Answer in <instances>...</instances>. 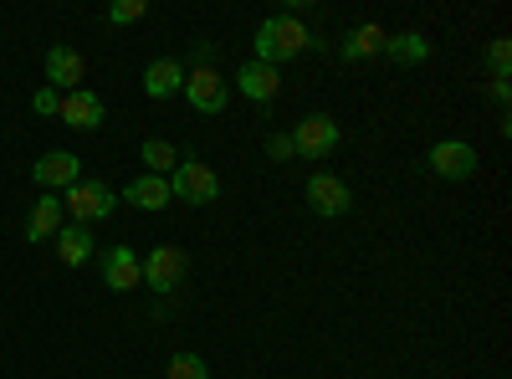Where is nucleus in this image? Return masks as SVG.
<instances>
[{
	"mask_svg": "<svg viewBox=\"0 0 512 379\" xmlns=\"http://www.w3.org/2000/svg\"><path fill=\"white\" fill-rule=\"evenodd\" d=\"M313 47V31L297 21V16H267L256 26V57L251 62H267V67H282L292 57H303Z\"/></svg>",
	"mask_w": 512,
	"mask_h": 379,
	"instance_id": "obj_1",
	"label": "nucleus"
},
{
	"mask_svg": "<svg viewBox=\"0 0 512 379\" xmlns=\"http://www.w3.org/2000/svg\"><path fill=\"white\" fill-rule=\"evenodd\" d=\"M169 195L175 200H185V205H210L221 195V180H216V170H210L205 159H180L175 170H169Z\"/></svg>",
	"mask_w": 512,
	"mask_h": 379,
	"instance_id": "obj_2",
	"label": "nucleus"
},
{
	"mask_svg": "<svg viewBox=\"0 0 512 379\" xmlns=\"http://www.w3.org/2000/svg\"><path fill=\"white\" fill-rule=\"evenodd\" d=\"M113 190L103 185V180H77L72 190H67V200H62V210L72 216V226H93V221H103V216H113Z\"/></svg>",
	"mask_w": 512,
	"mask_h": 379,
	"instance_id": "obj_3",
	"label": "nucleus"
},
{
	"mask_svg": "<svg viewBox=\"0 0 512 379\" xmlns=\"http://www.w3.org/2000/svg\"><path fill=\"white\" fill-rule=\"evenodd\" d=\"M139 272H144V287H154V292H175V287L185 282L190 262H185V251H180L175 241H159L149 257L139 262Z\"/></svg>",
	"mask_w": 512,
	"mask_h": 379,
	"instance_id": "obj_4",
	"label": "nucleus"
},
{
	"mask_svg": "<svg viewBox=\"0 0 512 379\" xmlns=\"http://www.w3.org/2000/svg\"><path fill=\"white\" fill-rule=\"evenodd\" d=\"M180 93L190 98V108H195V113H226V103H231V88L221 82V72H216V67H190Z\"/></svg>",
	"mask_w": 512,
	"mask_h": 379,
	"instance_id": "obj_5",
	"label": "nucleus"
},
{
	"mask_svg": "<svg viewBox=\"0 0 512 379\" xmlns=\"http://www.w3.org/2000/svg\"><path fill=\"white\" fill-rule=\"evenodd\" d=\"M31 180L41 185V195H57V190H72L82 180V159L67 154V149H52L31 164Z\"/></svg>",
	"mask_w": 512,
	"mask_h": 379,
	"instance_id": "obj_6",
	"label": "nucleus"
},
{
	"mask_svg": "<svg viewBox=\"0 0 512 379\" xmlns=\"http://www.w3.org/2000/svg\"><path fill=\"white\" fill-rule=\"evenodd\" d=\"M292 149L297 154H303V159H328L333 149H338V123L328 118V113H313V118H303V123H297V129H292Z\"/></svg>",
	"mask_w": 512,
	"mask_h": 379,
	"instance_id": "obj_7",
	"label": "nucleus"
},
{
	"mask_svg": "<svg viewBox=\"0 0 512 379\" xmlns=\"http://www.w3.org/2000/svg\"><path fill=\"white\" fill-rule=\"evenodd\" d=\"M477 149L472 144H461V139H441L436 149H431V170L441 175V180H472L477 175Z\"/></svg>",
	"mask_w": 512,
	"mask_h": 379,
	"instance_id": "obj_8",
	"label": "nucleus"
},
{
	"mask_svg": "<svg viewBox=\"0 0 512 379\" xmlns=\"http://www.w3.org/2000/svg\"><path fill=\"white\" fill-rule=\"evenodd\" d=\"M57 118L62 123H72V129H103L108 123V108H103V98L98 93H88V88H77V93H62V103H57Z\"/></svg>",
	"mask_w": 512,
	"mask_h": 379,
	"instance_id": "obj_9",
	"label": "nucleus"
},
{
	"mask_svg": "<svg viewBox=\"0 0 512 379\" xmlns=\"http://www.w3.org/2000/svg\"><path fill=\"white\" fill-rule=\"evenodd\" d=\"M308 205L318 210V216L333 221V216H344V210L354 205V190L338 180V175H323V170H318V175H308Z\"/></svg>",
	"mask_w": 512,
	"mask_h": 379,
	"instance_id": "obj_10",
	"label": "nucleus"
},
{
	"mask_svg": "<svg viewBox=\"0 0 512 379\" xmlns=\"http://www.w3.org/2000/svg\"><path fill=\"white\" fill-rule=\"evenodd\" d=\"M103 282H108L113 292H134V287H144L139 251H134V246H108V251H103Z\"/></svg>",
	"mask_w": 512,
	"mask_h": 379,
	"instance_id": "obj_11",
	"label": "nucleus"
},
{
	"mask_svg": "<svg viewBox=\"0 0 512 379\" xmlns=\"http://www.w3.org/2000/svg\"><path fill=\"white\" fill-rule=\"evenodd\" d=\"M236 88H241L251 103H272V98L282 93V77H277V67H267V62H246V67L236 72Z\"/></svg>",
	"mask_w": 512,
	"mask_h": 379,
	"instance_id": "obj_12",
	"label": "nucleus"
},
{
	"mask_svg": "<svg viewBox=\"0 0 512 379\" xmlns=\"http://www.w3.org/2000/svg\"><path fill=\"white\" fill-rule=\"evenodd\" d=\"M62 221H67L62 200H57V195H36L31 216H26V241H52V236L62 231Z\"/></svg>",
	"mask_w": 512,
	"mask_h": 379,
	"instance_id": "obj_13",
	"label": "nucleus"
},
{
	"mask_svg": "<svg viewBox=\"0 0 512 379\" xmlns=\"http://www.w3.org/2000/svg\"><path fill=\"white\" fill-rule=\"evenodd\" d=\"M52 241H57V262L62 267H82V262H93V251H98L88 226H62Z\"/></svg>",
	"mask_w": 512,
	"mask_h": 379,
	"instance_id": "obj_14",
	"label": "nucleus"
},
{
	"mask_svg": "<svg viewBox=\"0 0 512 379\" xmlns=\"http://www.w3.org/2000/svg\"><path fill=\"white\" fill-rule=\"evenodd\" d=\"M180 88H185V67L175 57H159V62L144 67V93L149 98H175Z\"/></svg>",
	"mask_w": 512,
	"mask_h": 379,
	"instance_id": "obj_15",
	"label": "nucleus"
},
{
	"mask_svg": "<svg viewBox=\"0 0 512 379\" xmlns=\"http://www.w3.org/2000/svg\"><path fill=\"white\" fill-rule=\"evenodd\" d=\"M77 82H82V57H77L72 47H52V52H47V88L77 93Z\"/></svg>",
	"mask_w": 512,
	"mask_h": 379,
	"instance_id": "obj_16",
	"label": "nucleus"
},
{
	"mask_svg": "<svg viewBox=\"0 0 512 379\" xmlns=\"http://www.w3.org/2000/svg\"><path fill=\"white\" fill-rule=\"evenodd\" d=\"M123 200L139 205V210H164L175 195H169V180H164V175H139V180H128Z\"/></svg>",
	"mask_w": 512,
	"mask_h": 379,
	"instance_id": "obj_17",
	"label": "nucleus"
},
{
	"mask_svg": "<svg viewBox=\"0 0 512 379\" xmlns=\"http://www.w3.org/2000/svg\"><path fill=\"white\" fill-rule=\"evenodd\" d=\"M384 57H390V62H405V67H420L425 57H431V41H425L420 31H400V36H384Z\"/></svg>",
	"mask_w": 512,
	"mask_h": 379,
	"instance_id": "obj_18",
	"label": "nucleus"
},
{
	"mask_svg": "<svg viewBox=\"0 0 512 379\" xmlns=\"http://www.w3.org/2000/svg\"><path fill=\"white\" fill-rule=\"evenodd\" d=\"M374 52H384V31H379V26H359V31H349V41H344V57H349V62L374 57Z\"/></svg>",
	"mask_w": 512,
	"mask_h": 379,
	"instance_id": "obj_19",
	"label": "nucleus"
},
{
	"mask_svg": "<svg viewBox=\"0 0 512 379\" xmlns=\"http://www.w3.org/2000/svg\"><path fill=\"white\" fill-rule=\"evenodd\" d=\"M144 164H149V175H164L169 180V170L180 164V154H175V144H169V139H144Z\"/></svg>",
	"mask_w": 512,
	"mask_h": 379,
	"instance_id": "obj_20",
	"label": "nucleus"
},
{
	"mask_svg": "<svg viewBox=\"0 0 512 379\" xmlns=\"http://www.w3.org/2000/svg\"><path fill=\"white\" fill-rule=\"evenodd\" d=\"M144 16H149V0H113V6L103 11L108 26H134V21H144Z\"/></svg>",
	"mask_w": 512,
	"mask_h": 379,
	"instance_id": "obj_21",
	"label": "nucleus"
},
{
	"mask_svg": "<svg viewBox=\"0 0 512 379\" xmlns=\"http://www.w3.org/2000/svg\"><path fill=\"white\" fill-rule=\"evenodd\" d=\"M164 379H210V369H205L200 354H175L169 369H164Z\"/></svg>",
	"mask_w": 512,
	"mask_h": 379,
	"instance_id": "obj_22",
	"label": "nucleus"
},
{
	"mask_svg": "<svg viewBox=\"0 0 512 379\" xmlns=\"http://www.w3.org/2000/svg\"><path fill=\"white\" fill-rule=\"evenodd\" d=\"M487 62H492V82H507V67H512V41H507V36H497V41H492Z\"/></svg>",
	"mask_w": 512,
	"mask_h": 379,
	"instance_id": "obj_23",
	"label": "nucleus"
},
{
	"mask_svg": "<svg viewBox=\"0 0 512 379\" xmlns=\"http://www.w3.org/2000/svg\"><path fill=\"white\" fill-rule=\"evenodd\" d=\"M57 103H62V93H57V88H41V93L31 98V108H36L41 118H52V113H57Z\"/></svg>",
	"mask_w": 512,
	"mask_h": 379,
	"instance_id": "obj_24",
	"label": "nucleus"
},
{
	"mask_svg": "<svg viewBox=\"0 0 512 379\" xmlns=\"http://www.w3.org/2000/svg\"><path fill=\"white\" fill-rule=\"evenodd\" d=\"M267 154H272V159H292V154H297V149H292V134H272V139H267Z\"/></svg>",
	"mask_w": 512,
	"mask_h": 379,
	"instance_id": "obj_25",
	"label": "nucleus"
},
{
	"mask_svg": "<svg viewBox=\"0 0 512 379\" xmlns=\"http://www.w3.org/2000/svg\"><path fill=\"white\" fill-rule=\"evenodd\" d=\"M492 98H497V103H507V98H512V77H507V82H492Z\"/></svg>",
	"mask_w": 512,
	"mask_h": 379,
	"instance_id": "obj_26",
	"label": "nucleus"
}]
</instances>
